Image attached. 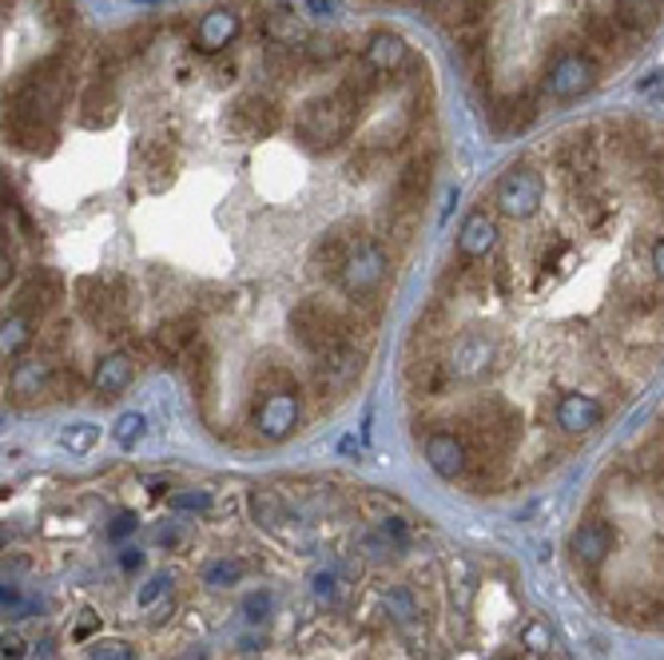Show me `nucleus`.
Listing matches in <instances>:
<instances>
[{
	"instance_id": "nucleus-1",
	"label": "nucleus",
	"mask_w": 664,
	"mask_h": 660,
	"mask_svg": "<svg viewBox=\"0 0 664 660\" xmlns=\"http://www.w3.org/2000/svg\"><path fill=\"white\" fill-rule=\"evenodd\" d=\"M355 124H358V112H350L347 104L330 92L327 99H315L310 108L298 112L295 136L303 139L310 151H330V148H342V144L355 136Z\"/></svg>"
},
{
	"instance_id": "nucleus-2",
	"label": "nucleus",
	"mask_w": 664,
	"mask_h": 660,
	"mask_svg": "<svg viewBox=\"0 0 664 660\" xmlns=\"http://www.w3.org/2000/svg\"><path fill=\"white\" fill-rule=\"evenodd\" d=\"M494 203H497V211L509 219L537 216V208L546 203V179H541L537 168H529V164H514L506 176L497 179Z\"/></svg>"
},
{
	"instance_id": "nucleus-3",
	"label": "nucleus",
	"mask_w": 664,
	"mask_h": 660,
	"mask_svg": "<svg viewBox=\"0 0 664 660\" xmlns=\"http://www.w3.org/2000/svg\"><path fill=\"white\" fill-rule=\"evenodd\" d=\"M387 266H390L387 247L378 243V239H362L355 247V255L347 259V266H342V275H338L342 298H355L358 303V298L375 295L378 286H382V279H387Z\"/></svg>"
},
{
	"instance_id": "nucleus-4",
	"label": "nucleus",
	"mask_w": 664,
	"mask_h": 660,
	"mask_svg": "<svg viewBox=\"0 0 664 660\" xmlns=\"http://www.w3.org/2000/svg\"><path fill=\"white\" fill-rule=\"evenodd\" d=\"M597 84V60L589 49H561L546 72V92L554 99H577Z\"/></svg>"
},
{
	"instance_id": "nucleus-5",
	"label": "nucleus",
	"mask_w": 664,
	"mask_h": 660,
	"mask_svg": "<svg viewBox=\"0 0 664 660\" xmlns=\"http://www.w3.org/2000/svg\"><path fill=\"white\" fill-rule=\"evenodd\" d=\"M228 124H231V136L239 139H267L275 136L278 124H283V108H278L275 96L255 92V96H247L243 104H235Z\"/></svg>"
},
{
	"instance_id": "nucleus-6",
	"label": "nucleus",
	"mask_w": 664,
	"mask_h": 660,
	"mask_svg": "<svg viewBox=\"0 0 664 660\" xmlns=\"http://www.w3.org/2000/svg\"><path fill=\"white\" fill-rule=\"evenodd\" d=\"M251 426L267 442H283V438L295 434L298 426V390H278V395H263L251 415Z\"/></svg>"
},
{
	"instance_id": "nucleus-7",
	"label": "nucleus",
	"mask_w": 664,
	"mask_h": 660,
	"mask_svg": "<svg viewBox=\"0 0 664 660\" xmlns=\"http://www.w3.org/2000/svg\"><path fill=\"white\" fill-rule=\"evenodd\" d=\"M422 458H426L430 470H434L438 478H446V482L462 478V473L474 465V453H470L466 438L454 434V430H434V434H426Z\"/></svg>"
},
{
	"instance_id": "nucleus-8",
	"label": "nucleus",
	"mask_w": 664,
	"mask_h": 660,
	"mask_svg": "<svg viewBox=\"0 0 664 660\" xmlns=\"http://www.w3.org/2000/svg\"><path fill=\"white\" fill-rule=\"evenodd\" d=\"M601 422H605V402L597 395L569 390L554 402V426L561 434H593Z\"/></svg>"
},
{
	"instance_id": "nucleus-9",
	"label": "nucleus",
	"mask_w": 664,
	"mask_h": 660,
	"mask_svg": "<svg viewBox=\"0 0 664 660\" xmlns=\"http://www.w3.org/2000/svg\"><path fill=\"white\" fill-rule=\"evenodd\" d=\"M581 29H586L589 52H601V56H625V52L636 44V36L633 32H625V24H621L613 12L589 9Z\"/></svg>"
},
{
	"instance_id": "nucleus-10",
	"label": "nucleus",
	"mask_w": 664,
	"mask_h": 660,
	"mask_svg": "<svg viewBox=\"0 0 664 660\" xmlns=\"http://www.w3.org/2000/svg\"><path fill=\"white\" fill-rule=\"evenodd\" d=\"M179 164V148L168 144V139H144L136 151V171H139V184L148 191H164L168 188L171 171Z\"/></svg>"
},
{
	"instance_id": "nucleus-11",
	"label": "nucleus",
	"mask_w": 664,
	"mask_h": 660,
	"mask_svg": "<svg viewBox=\"0 0 664 660\" xmlns=\"http://www.w3.org/2000/svg\"><path fill=\"white\" fill-rule=\"evenodd\" d=\"M136 366H139V358L131 355V350H116V355L99 358L96 370H92V390H96L99 398L124 395V390L136 383Z\"/></svg>"
},
{
	"instance_id": "nucleus-12",
	"label": "nucleus",
	"mask_w": 664,
	"mask_h": 660,
	"mask_svg": "<svg viewBox=\"0 0 664 660\" xmlns=\"http://www.w3.org/2000/svg\"><path fill=\"white\" fill-rule=\"evenodd\" d=\"M235 36H239V12L211 9L208 17L196 24V32H191V44H196L203 56H219Z\"/></svg>"
},
{
	"instance_id": "nucleus-13",
	"label": "nucleus",
	"mask_w": 664,
	"mask_h": 660,
	"mask_svg": "<svg viewBox=\"0 0 664 660\" xmlns=\"http://www.w3.org/2000/svg\"><path fill=\"white\" fill-rule=\"evenodd\" d=\"M569 549H573L577 565L597 569L613 553V530L605 522H581L573 530V537H569Z\"/></svg>"
},
{
	"instance_id": "nucleus-14",
	"label": "nucleus",
	"mask_w": 664,
	"mask_h": 660,
	"mask_svg": "<svg viewBox=\"0 0 664 660\" xmlns=\"http://www.w3.org/2000/svg\"><path fill=\"white\" fill-rule=\"evenodd\" d=\"M494 247H497V223H494V216H489L486 208L474 211V216L462 223V231H457V255L482 263V259H486Z\"/></svg>"
},
{
	"instance_id": "nucleus-15",
	"label": "nucleus",
	"mask_w": 664,
	"mask_h": 660,
	"mask_svg": "<svg viewBox=\"0 0 664 660\" xmlns=\"http://www.w3.org/2000/svg\"><path fill=\"white\" fill-rule=\"evenodd\" d=\"M112 108H116V76L92 72L88 88L80 96V124H84V128H99V124L112 116Z\"/></svg>"
},
{
	"instance_id": "nucleus-16",
	"label": "nucleus",
	"mask_w": 664,
	"mask_h": 660,
	"mask_svg": "<svg viewBox=\"0 0 664 660\" xmlns=\"http://www.w3.org/2000/svg\"><path fill=\"white\" fill-rule=\"evenodd\" d=\"M52 375H56V366L49 363V358H20L17 366H12L9 375V390L17 398H36V395H49L52 390Z\"/></svg>"
},
{
	"instance_id": "nucleus-17",
	"label": "nucleus",
	"mask_w": 664,
	"mask_h": 660,
	"mask_svg": "<svg viewBox=\"0 0 664 660\" xmlns=\"http://www.w3.org/2000/svg\"><path fill=\"white\" fill-rule=\"evenodd\" d=\"M362 56H367L382 76H394V72L410 60V49L398 32H375V36L362 44Z\"/></svg>"
},
{
	"instance_id": "nucleus-18",
	"label": "nucleus",
	"mask_w": 664,
	"mask_h": 660,
	"mask_svg": "<svg viewBox=\"0 0 664 660\" xmlns=\"http://www.w3.org/2000/svg\"><path fill=\"white\" fill-rule=\"evenodd\" d=\"M664 0H613V17L625 24V32H633L636 40H645L661 20Z\"/></svg>"
},
{
	"instance_id": "nucleus-19",
	"label": "nucleus",
	"mask_w": 664,
	"mask_h": 660,
	"mask_svg": "<svg viewBox=\"0 0 664 660\" xmlns=\"http://www.w3.org/2000/svg\"><path fill=\"white\" fill-rule=\"evenodd\" d=\"M263 36L271 40V44H307V29L298 24V17L291 9H275L267 12V20H263Z\"/></svg>"
},
{
	"instance_id": "nucleus-20",
	"label": "nucleus",
	"mask_w": 664,
	"mask_h": 660,
	"mask_svg": "<svg viewBox=\"0 0 664 660\" xmlns=\"http://www.w3.org/2000/svg\"><path fill=\"white\" fill-rule=\"evenodd\" d=\"M251 517H255L259 525H278L287 522V513H283V502H278L271 490H255L251 493Z\"/></svg>"
},
{
	"instance_id": "nucleus-21",
	"label": "nucleus",
	"mask_w": 664,
	"mask_h": 660,
	"mask_svg": "<svg viewBox=\"0 0 664 660\" xmlns=\"http://www.w3.org/2000/svg\"><path fill=\"white\" fill-rule=\"evenodd\" d=\"M239 577H243V565L231 562V557H223V562H211L208 569H203V582H208L211 589H228V585H235Z\"/></svg>"
},
{
	"instance_id": "nucleus-22",
	"label": "nucleus",
	"mask_w": 664,
	"mask_h": 660,
	"mask_svg": "<svg viewBox=\"0 0 664 660\" xmlns=\"http://www.w3.org/2000/svg\"><path fill=\"white\" fill-rule=\"evenodd\" d=\"M144 415H124L116 422V430H112V438H116V446L119 450H136V442L144 438Z\"/></svg>"
},
{
	"instance_id": "nucleus-23",
	"label": "nucleus",
	"mask_w": 664,
	"mask_h": 660,
	"mask_svg": "<svg viewBox=\"0 0 664 660\" xmlns=\"http://www.w3.org/2000/svg\"><path fill=\"white\" fill-rule=\"evenodd\" d=\"M96 438H99L96 426H76V430H68V434H64V446H68L72 453H84L92 442H96Z\"/></svg>"
},
{
	"instance_id": "nucleus-24",
	"label": "nucleus",
	"mask_w": 664,
	"mask_h": 660,
	"mask_svg": "<svg viewBox=\"0 0 664 660\" xmlns=\"http://www.w3.org/2000/svg\"><path fill=\"white\" fill-rule=\"evenodd\" d=\"M315 597H318V601H335V597H338V573L335 569L315 573Z\"/></svg>"
},
{
	"instance_id": "nucleus-25",
	"label": "nucleus",
	"mask_w": 664,
	"mask_h": 660,
	"mask_svg": "<svg viewBox=\"0 0 664 660\" xmlns=\"http://www.w3.org/2000/svg\"><path fill=\"white\" fill-rule=\"evenodd\" d=\"M211 505V493H199V490H191V493H176L171 497V510H208Z\"/></svg>"
},
{
	"instance_id": "nucleus-26",
	"label": "nucleus",
	"mask_w": 664,
	"mask_h": 660,
	"mask_svg": "<svg viewBox=\"0 0 664 660\" xmlns=\"http://www.w3.org/2000/svg\"><path fill=\"white\" fill-rule=\"evenodd\" d=\"M92 660H131V649L119 641H104L92 649Z\"/></svg>"
},
{
	"instance_id": "nucleus-27",
	"label": "nucleus",
	"mask_w": 664,
	"mask_h": 660,
	"mask_svg": "<svg viewBox=\"0 0 664 660\" xmlns=\"http://www.w3.org/2000/svg\"><path fill=\"white\" fill-rule=\"evenodd\" d=\"M243 612H247L251 621H263V617L271 612V597H267V593H251L247 605H243Z\"/></svg>"
},
{
	"instance_id": "nucleus-28",
	"label": "nucleus",
	"mask_w": 664,
	"mask_h": 660,
	"mask_svg": "<svg viewBox=\"0 0 664 660\" xmlns=\"http://www.w3.org/2000/svg\"><path fill=\"white\" fill-rule=\"evenodd\" d=\"M168 577H164V573H159V577H151L148 585H144V589H139V605H144V609H148L151 601H156V597H164V589H168Z\"/></svg>"
},
{
	"instance_id": "nucleus-29",
	"label": "nucleus",
	"mask_w": 664,
	"mask_h": 660,
	"mask_svg": "<svg viewBox=\"0 0 664 660\" xmlns=\"http://www.w3.org/2000/svg\"><path fill=\"white\" fill-rule=\"evenodd\" d=\"M526 649H534V652L549 649V629H546V625H529V629H526Z\"/></svg>"
},
{
	"instance_id": "nucleus-30",
	"label": "nucleus",
	"mask_w": 664,
	"mask_h": 660,
	"mask_svg": "<svg viewBox=\"0 0 664 660\" xmlns=\"http://www.w3.org/2000/svg\"><path fill=\"white\" fill-rule=\"evenodd\" d=\"M131 530H136V513H119L116 522H112L108 537H112V542H124V537H128Z\"/></svg>"
},
{
	"instance_id": "nucleus-31",
	"label": "nucleus",
	"mask_w": 664,
	"mask_h": 660,
	"mask_svg": "<svg viewBox=\"0 0 664 660\" xmlns=\"http://www.w3.org/2000/svg\"><path fill=\"white\" fill-rule=\"evenodd\" d=\"M653 275H656V279H661V283H664V235H661V239H656V243H653Z\"/></svg>"
},
{
	"instance_id": "nucleus-32",
	"label": "nucleus",
	"mask_w": 664,
	"mask_h": 660,
	"mask_svg": "<svg viewBox=\"0 0 664 660\" xmlns=\"http://www.w3.org/2000/svg\"><path fill=\"white\" fill-rule=\"evenodd\" d=\"M4 660H24V645H20V637H4Z\"/></svg>"
},
{
	"instance_id": "nucleus-33",
	"label": "nucleus",
	"mask_w": 664,
	"mask_h": 660,
	"mask_svg": "<svg viewBox=\"0 0 664 660\" xmlns=\"http://www.w3.org/2000/svg\"><path fill=\"white\" fill-rule=\"evenodd\" d=\"M119 565H124V569H139V565H144V553L139 549H124V557H119Z\"/></svg>"
},
{
	"instance_id": "nucleus-34",
	"label": "nucleus",
	"mask_w": 664,
	"mask_h": 660,
	"mask_svg": "<svg viewBox=\"0 0 664 660\" xmlns=\"http://www.w3.org/2000/svg\"><path fill=\"white\" fill-rule=\"evenodd\" d=\"M92 629H96V617H92V612H84V621L76 625V641H84V637H88Z\"/></svg>"
},
{
	"instance_id": "nucleus-35",
	"label": "nucleus",
	"mask_w": 664,
	"mask_h": 660,
	"mask_svg": "<svg viewBox=\"0 0 664 660\" xmlns=\"http://www.w3.org/2000/svg\"><path fill=\"white\" fill-rule=\"evenodd\" d=\"M422 4H426V9H434V12H438V9H442V4H450V0H422Z\"/></svg>"
}]
</instances>
